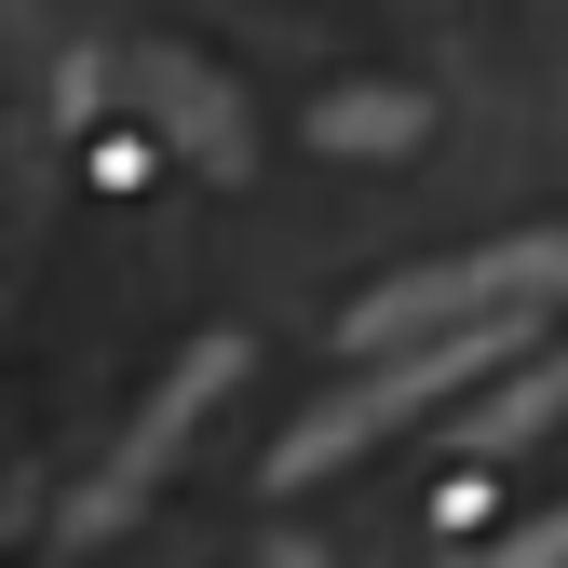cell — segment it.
Wrapping results in <instances>:
<instances>
[{
	"mask_svg": "<svg viewBox=\"0 0 568 568\" xmlns=\"http://www.w3.org/2000/svg\"><path fill=\"white\" fill-rule=\"evenodd\" d=\"M515 352H528V325L515 312H487V325H447V338H406L393 352V366H352L312 419H298V434H284L271 447V487H325L338 460H366L379 434H406V419H434L460 379H487V366H515Z\"/></svg>",
	"mask_w": 568,
	"mask_h": 568,
	"instance_id": "obj_1",
	"label": "cell"
},
{
	"mask_svg": "<svg viewBox=\"0 0 568 568\" xmlns=\"http://www.w3.org/2000/svg\"><path fill=\"white\" fill-rule=\"evenodd\" d=\"M231 366H244V352H231V338H203V352H190V379H176V393H163L150 419H135V447L109 460V487H95V501H82V528H122V515H135V487H150V474H163V447L190 434V419H203V406H217V379H231Z\"/></svg>",
	"mask_w": 568,
	"mask_h": 568,
	"instance_id": "obj_2",
	"label": "cell"
},
{
	"mask_svg": "<svg viewBox=\"0 0 568 568\" xmlns=\"http://www.w3.org/2000/svg\"><path fill=\"white\" fill-rule=\"evenodd\" d=\"M555 419H568V352H541V366H528L501 406H460V447H474V460H501V447L555 434Z\"/></svg>",
	"mask_w": 568,
	"mask_h": 568,
	"instance_id": "obj_3",
	"label": "cell"
},
{
	"mask_svg": "<svg viewBox=\"0 0 568 568\" xmlns=\"http://www.w3.org/2000/svg\"><path fill=\"white\" fill-rule=\"evenodd\" d=\"M474 568H568V515H541V528H515L501 555H474Z\"/></svg>",
	"mask_w": 568,
	"mask_h": 568,
	"instance_id": "obj_4",
	"label": "cell"
}]
</instances>
